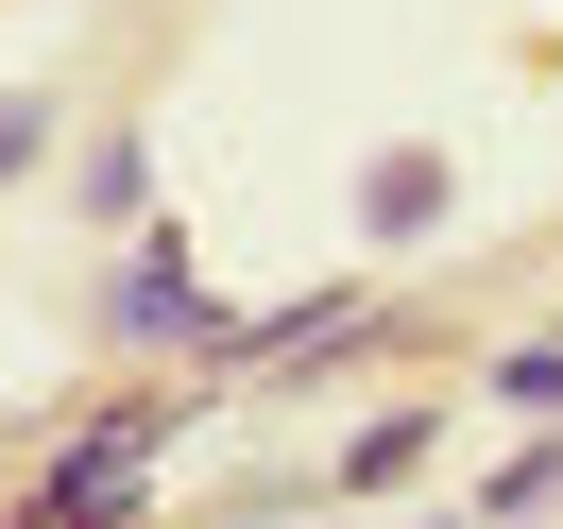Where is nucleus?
Returning a JSON list of instances; mask_svg holds the SVG:
<instances>
[{"instance_id":"20e7f679","label":"nucleus","mask_w":563,"mask_h":529,"mask_svg":"<svg viewBox=\"0 0 563 529\" xmlns=\"http://www.w3.org/2000/svg\"><path fill=\"white\" fill-rule=\"evenodd\" d=\"M427 444H444V393H393V410L342 444V495H393V478H427Z\"/></svg>"},{"instance_id":"f257e3e1","label":"nucleus","mask_w":563,"mask_h":529,"mask_svg":"<svg viewBox=\"0 0 563 529\" xmlns=\"http://www.w3.org/2000/svg\"><path fill=\"white\" fill-rule=\"evenodd\" d=\"M206 393H222L206 359H188V393H103V410H86L69 444L35 461V478H18V513H35V529H103V513H137V495H154V461H172V427L206 410Z\"/></svg>"},{"instance_id":"39448f33","label":"nucleus","mask_w":563,"mask_h":529,"mask_svg":"<svg viewBox=\"0 0 563 529\" xmlns=\"http://www.w3.org/2000/svg\"><path fill=\"white\" fill-rule=\"evenodd\" d=\"M478 410H529V427H563V342H495V359H478Z\"/></svg>"},{"instance_id":"7ed1b4c3","label":"nucleus","mask_w":563,"mask_h":529,"mask_svg":"<svg viewBox=\"0 0 563 529\" xmlns=\"http://www.w3.org/2000/svg\"><path fill=\"white\" fill-rule=\"evenodd\" d=\"M444 206H461V172H444V154H427V137H393L376 172H358V240H376V256H410V240H444Z\"/></svg>"},{"instance_id":"423d86ee","label":"nucleus","mask_w":563,"mask_h":529,"mask_svg":"<svg viewBox=\"0 0 563 529\" xmlns=\"http://www.w3.org/2000/svg\"><path fill=\"white\" fill-rule=\"evenodd\" d=\"M86 222H154V154H137V137L86 154Z\"/></svg>"},{"instance_id":"0eeeda50","label":"nucleus","mask_w":563,"mask_h":529,"mask_svg":"<svg viewBox=\"0 0 563 529\" xmlns=\"http://www.w3.org/2000/svg\"><path fill=\"white\" fill-rule=\"evenodd\" d=\"M547 495H563V427H547V444H512V461H495V478H478V513H547Z\"/></svg>"},{"instance_id":"6e6552de","label":"nucleus","mask_w":563,"mask_h":529,"mask_svg":"<svg viewBox=\"0 0 563 529\" xmlns=\"http://www.w3.org/2000/svg\"><path fill=\"white\" fill-rule=\"evenodd\" d=\"M35 154H52V103H35V86H0V188L35 172Z\"/></svg>"},{"instance_id":"f03ea898","label":"nucleus","mask_w":563,"mask_h":529,"mask_svg":"<svg viewBox=\"0 0 563 529\" xmlns=\"http://www.w3.org/2000/svg\"><path fill=\"white\" fill-rule=\"evenodd\" d=\"M103 342L120 359H240V308L206 290V256H188V222H120V274H103Z\"/></svg>"}]
</instances>
